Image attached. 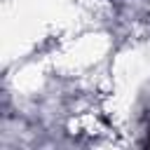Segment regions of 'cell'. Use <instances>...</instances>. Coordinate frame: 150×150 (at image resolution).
<instances>
[{
  "mask_svg": "<svg viewBox=\"0 0 150 150\" xmlns=\"http://www.w3.org/2000/svg\"><path fill=\"white\" fill-rule=\"evenodd\" d=\"M145 143H148V145H150V129H148V138H145Z\"/></svg>",
  "mask_w": 150,
  "mask_h": 150,
  "instance_id": "1",
  "label": "cell"
}]
</instances>
